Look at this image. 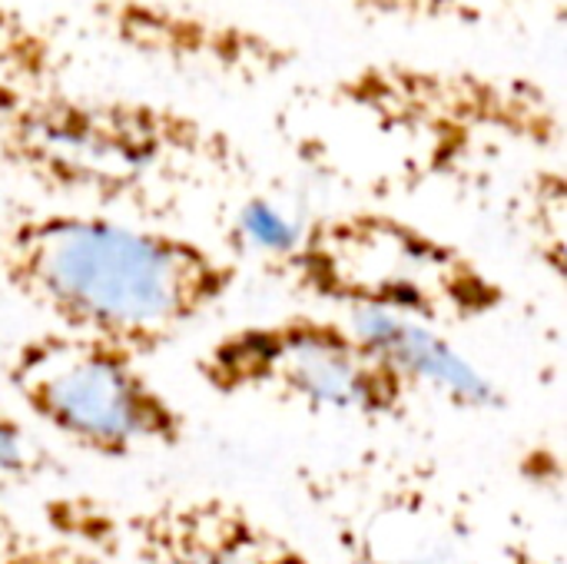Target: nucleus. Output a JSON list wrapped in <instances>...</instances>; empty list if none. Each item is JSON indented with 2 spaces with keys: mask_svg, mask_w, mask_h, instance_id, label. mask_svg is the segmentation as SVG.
<instances>
[{
  "mask_svg": "<svg viewBox=\"0 0 567 564\" xmlns=\"http://www.w3.org/2000/svg\"><path fill=\"white\" fill-rule=\"evenodd\" d=\"M289 156L365 206L465 189L561 150L555 93L525 73L365 60L276 110Z\"/></svg>",
  "mask_w": 567,
  "mask_h": 564,
  "instance_id": "obj_1",
  "label": "nucleus"
},
{
  "mask_svg": "<svg viewBox=\"0 0 567 564\" xmlns=\"http://www.w3.org/2000/svg\"><path fill=\"white\" fill-rule=\"evenodd\" d=\"M0 166L66 209L156 223L252 180L243 143L176 103L86 86L63 40L0 0Z\"/></svg>",
  "mask_w": 567,
  "mask_h": 564,
  "instance_id": "obj_2",
  "label": "nucleus"
},
{
  "mask_svg": "<svg viewBox=\"0 0 567 564\" xmlns=\"http://www.w3.org/2000/svg\"><path fill=\"white\" fill-rule=\"evenodd\" d=\"M239 263L153 223L30 209L0 233L3 286L56 329L156 356L239 286Z\"/></svg>",
  "mask_w": 567,
  "mask_h": 564,
  "instance_id": "obj_3",
  "label": "nucleus"
},
{
  "mask_svg": "<svg viewBox=\"0 0 567 564\" xmlns=\"http://www.w3.org/2000/svg\"><path fill=\"white\" fill-rule=\"evenodd\" d=\"M299 489L346 564H555L439 462L362 449L309 462Z\"/></svg>",
  "mask_w": 567,
  "mask_h": 564,
  "instance_id": "obj_4",
  "label": "nucleus"
},
{
  "mask_svg": "<svg viewBox=\"0 0 567 564\" xmlns=\"http://www.w3.org/2000/svg\"><path fill=\"white\" fill-rule=\"evenodd\" d=\"M292 293L349 316H395L475 326L495 316L508 289L452 239L382 206H352L309 219L296 249L272 269Z\"/></svg>",
  "mask_w": 567,
  "mask_h": 564,
  "instance_id": "obj_5",
  "label": "nucleus"
},
{
  "mask_svg": "<svg viewBox=\"0 0 567 564\" xmlns=\"http://www.w3.org/2000/svg\"><path fill=\"white\" fill-rule=\"evenodd\" d=\"M193 369L223 399H269L362 422L402 419L415 399L352 322L312 312L236 326L213 339Z\"/></svg>",
  "mask_w": 567,
  "mask_h": 564,
  "instance_id": "obj_6",
  "label": "nucleus"
},
{
  "mask_svg": "<svg viewBox=\"0 0 567 564\" xmlns=\"http://www.w3.org/2000/svg\"><path fill=\"white\" fill-rule=\"evenodd\" d=\"M3 376L43 429L96 459L179 449L189 435L183 409L146 376L143 359L100 339L33 332L13 346Z\"/></svg>",
  "mask_w": 567,
  "mask_h": 564,
  "instance_id": "obj_7",
  "label": "nucleus"
},
{
  "mask_svg": "<svg viewBox=\"0 0 567 564\" xmlns=\"http://www.w3.org/2000/svg\"><path fill=\"white\" fill-rule=\"evenodd\" d=\"M43 519L83 532L130 564H316L243 502L189 495L110 512L93 499H53Z\"/></svg>",
  "mask_w": 567,
  "mask_h": 564,
  "instance_id": "obj_8",
  "label": "nucleus"
},
{
  "mask_svg": "<svg viewBox=\"0 0 567 564\" xmlns=\"http://www.w3.org/2000/svg\"><path fill=\"white\" fill-rule=\"evenodd\" d=\"M93 13L126 50L193 73L262 83L299 60L286 40L169 0H93Z\"/></svg>",
  "mask_w": 567,
  "mask_h": 564,
  "instance_id": "obj_9",
  "label": "nucleus"
},
{
  "mask_svg": "<svg viewBox=\"0 0 567 564\" xmlns=\"http://www.w3.org/2000/svg\"><path fill=\"white\" fill-rule=\"evenodd\" d=\"M355 332L405 379L412 392L432 389L458 409H488L498 406V389L472 366L435 326L395 319V316H352Z\"/></svg>",
  "mask_w": 567,
  "mask_h": 564,
  "instance_id": "obj_10",
  "label": "nucleus"
},
{
  "mask_svg": "<svg viewBox=\"0 0 567 564\" xmlns=\"http://www.w3.org/2000/svg\"><path fill=\"white\" fill-rule=\"evenodd\" d=\"M236 196L226 226L229 246H249V253L266 256L269 269H276L296 249L312 216L269 189H236Z\"/></svg>",
  "mask_w": 567,
  "mask_h": 564,
  "instance_id": "obj_11",
  "label": "nucleus"
},
{
  "mask_svg": "<svg viewBox=\"0 0 567 564\" xmlns=\"http://www.w3.org/2000/svg\"><path fill=\"white\" fill-rule=\"evenodd\" d=\"M369 23L402 27H482L548 0H346Z\"/></svg>",
  "mask_w": 567,
  "mask_h": 564,
  "instance_id": "obj_12",
  "label": "nucleus"
},
{
  "mask_svg": "<svg viewBox=\"0 0 567 564\" xmlns=\"http://www.w3.org/2000/svg\"><path fill=\"white\" fill-rule=\"evenodd\" d=\"M0 564H130L103 542L43 519V529L0 512Z\"/></svg>",
  "mask_w": 567,
  "mask_h": 564,
  "instance_id": "obj_13",
  "label": "nucleus"
},
{
  "mask_svg": "<svg viewBox=\"0 0 567 564\" xmlns=\"http://www.w3.org/2000/svg\"><path fill=\"white\" fill-rule=\"evenodd\" d=\"M515 216L538 259L561 276L565 273V173L558 163L535 166L518 186Z\"/></svg>",
  "mask_w": 567,
  "mask_h": 564,
  "instance_id": "obj_14",
  "label": "nucleus"
},
{
  "mask_svg": "<svg viewBox=\"0 0 567 564\" xmlns=\"http://www.w3.org/2000/svg\"><path fill=\"white\" fill-rule=\"evenodd\" d=\"M50 469V452L27 429V422L7 402H0V482H30Z\"/></svg>",
  "mask_w": 567,
  "mask_h": 564,
  "instance_id": "obj_15",
  "label": "nucleus"
}]
</instances>
